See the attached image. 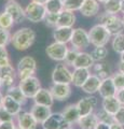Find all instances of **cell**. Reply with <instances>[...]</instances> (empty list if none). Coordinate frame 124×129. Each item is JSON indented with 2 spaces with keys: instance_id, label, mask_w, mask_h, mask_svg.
Segmentation results:
<instances>
[{
  "instance_id": "obj_6",
  "label": "cell",
  "mask_w": 124,
  "mask_h": 129,
  "mask_svg": "<svg viewBox=\"0 0 124 129\" xmlns=\"http://www.w3.org/2000/svg\"><path fill=\"white\" fill-rule=\"evenodd\" d=\"M52 82L54 84H71L72 71L69 70L67 64L58 63L52 71Z\"/></svg>"
},
{
  "instance_id": "obj_14",
  "label": "cell",
  "mask_w": 124,
  "mask_h": 129,
  "mask_svg": "<svg viewBox=\"0 0 124 129\" xmlns=\"http://www.w3.org/2000/svg\"><path fill=\"white\" fill-rule=\"evenodd\" d=\"M16 76H17V72L15 71L14 67L12 64L0 67V80L2 82V87L9 88L11 86H14Z\"/></svg>"
},
{
  "instance_id": "obj_44",
  "label": "cell",
  "mask_w": 124,
  "mask_h": 129,
  "mask_svg": "<svg viewBox=\"0 0 124 129\" xmlns=\"http://www.w3.org/2000/svg\"><path fill=\"white\" fill-rule=\"evenodd\" d=\"M16 125L14 124V120L12 122H3L0 123V129H14Z\"/></svg>"
},
{
  "instance_id": "obj_1",
  "label": "cell",
  "mask_w": 124,
  "mask_h": 129,
  "mask_svg": "<svg viewBox=\"0 0 124 129\" xmlns=\"http://www.w3.org/2000/svg\"><path fill=\"white\" fill-rule=\"evenodd\" d=\"M36 40V32L29 27L19 28L12 35L11 44L17 51H26L33 45Z\"/></svg>"
},
{
  "instance_id": "obj_10",
  "label": "cell",
  "mask_w": 124,
  "mask_h": 129,
  "mask_svg": "<svg viewBox=\"0 0 124 129\" xmlns=\"http://www.w3.org/2000/svg\"><path fill=\"white\" fill-rule=\"evenodd\" d=\"M68 50H69V48H68L67 44L54 41L53 43H51L46 46L45 53L51 59L55 60V61H64Z\"/></svg>"
},
{
  "instance_id": "obj_31",
  "label": "cell",
  "mask_w": 124,
  "mask_h": 129,
  "mask_svg": "<svg viewBox=\"0 0 124 129\" xmlns=\"http://www.w3.org/2000/svg\"><path fill=\"white\" fill-rule=\"evenodd\" d=\"M91 56L92 58L94 59L95 62H98V61H103L105 60L106 57L108 56V50L106 46H95L94 50L91 52Z\"/></svg>"
},
{
  "instance_id": "obj_34",
  "label": "cell",
  "mask_w": 124,
  "mask_h": 129,
  "mask_svg": "<svg viewBox=\"0 0 124 129\" xmlns=\"http://www.w3.org/2000/svg\"><path fill=\"white\" fill-rule=\"evenodd\" d=\"M44 6L47 13H59L64 10L63 1L61 0H49Z\"/></svg>"
},
{
  "instance_id": "obj_50",
  "label": "cell",
  "mask_w": 124,
  "mask_h": 129,
  "mask_svg": "<svg viewBox=\"0 0 124 129\" xmlns=\"http://www.w3.org/2000/svg\"><path fill=\"white\" fill-rule=\"evenodd\" d=\"M110 129H124V126L120 125L118 123H114L112 125H110Z\"/></svg>"
},
{
  "instance_id": "obj_11",
  "label": "cell",
  "mask_w": 124,
  "mask_h": 129,
  "mask_svg": "<svg viewBox=\"0 0 124 129\" xmlns=\"http://www.w3.org/2000/svg\"><path fill=\"white\" fill-rule=\"evenodd\" d=\"M76 104L78 107L80 116H85V115L92 114L94 112L95 108L98 104V99L93 95H89V96L82 97Z\"/></svg>"
},
{
  "instance_id": "obj_41",
  "label": "cell",
  "mask_w": 124,
  "mask_h": 129,
  "mask_svg": "<svg viewBox=\"0 0 124 129\" xmlns=\"http://www.w3.org/2000/svg\"><path fill=\"white\" fill-rule=\"evenodd\" d=\"M112 80H113V83L117 89H123L124 88V74L123 73H120V72H117V73H113L112 74Z\"/></svg>"
},
{
  "instance_id": "obj_9",
  "label": "cell",
  "mask_w": 124,
  "mask_h": 129,
  "mask_svg": "<svg viewBox=\"0 0 124 129\" xmlns=\"http://www.w3.org/2000/svg\"><path fill=\"white\" fill-rule=\"evenodd\" d=\"M41 125L43 129H68L72 127V125L68 123L67 119L64 117L62 112L52 113L49 118Z\"/></svg>"
},
{
  "instance_id": "obj_27",
  "label": "cell",
  "mask_w": 124,
  "mask_h": 129,
  "mask_svg": "<svg viewBox=\"0 0 124 129\" xmlns=\"http://www.w3.org/2000/svg\"><path fill=\"white\" fill-rule=\"evenodd\" d=\"M62 114L64 115V117L67 119V122L73 125V124H77L79 118L81 117L80 116V113L78 110V107L77 104H68L67 107L64 108V110L62 111Z\"/></svg>"
},
{
  "instance_id": "obj_60",
  "label": "cell",
  "mask_w": 124,
  "mask_h": 129,
  "mask_svg": "<svg viewBox=\"0 0 124 129\" xmlns=\"http://www.w3.org/2000/svg\"><path fill=\"white\" fill-rule=\"evenodd\" d=\"M68 129H73V128H72V127H70V128H68Z\"/></svg>"
},
{
  "instance_id": "obj_54",
  "label": "cell",
  "mask_w": 124,
  "mask_h": 129,
  "mask_svg": "<svg viewBox=\"0 0 124 129\" xmlns=\"http://www.w3.org/2000/svg\"><path fill=\"white\" fill-rule=\"evenodd\" d=\"M120 60H122V61H124V52L121 54V56H120Z\"/></svg>"
},
{
  "instance_id": "obj_2",
  "label": "cell",
  "mask_w": 124,
  "mask_h": 129,
  "mask_svg": "<svg viewBox=\"0 0 124 129\" xmlns=\"http://www.w3.org/2000/svg\"><path fill=\"white\" fill-rule=\"evenodd\" d=\"M97 19L99 24L103 25L109 31L111 37L123 34V30H124L123 19L117 14H110V13H107V12H104V13H99Z\"/></svg>"
},
{
  "instance_id": "obj_43",
  "label": "cell",
  "mask_w": 124,
  "mask_h": 129,
  "mask_svg": "<svg viewBox=\"0 0 124 129\" xmlns=\"http://www.w3.org/2000/svg\"><path fill=\"white\" fill-rule=\"evenodd\" d=\"M113 116H114L115 123L124 126V106H121V108L119 109V111L115 113Z\"/></svg>"
},
{
  "instance_id": "obj_29",
  "label": "cell",
  "mask_w": 124,
  "mask_h": 129,
  "mask_svg": "<svg viewBox=\"0 0 124 129\" xmlns=\"http://www.w3.org/2000/svg\"><path fill=\"white\" fill-rule=\"evenodd\" d=\"M77 124L79 125L80 129H94L98 124V118L96 116V113H92L89 115L81 116Z\"/></svg>"
},
{
  "instance_id": "obj_28",
  "label": "cell",
  "mask_w": 124,
  "mask_h": 129,
  "mask_svg": "<svg viewBox=\"0 0 124 129\" xmlns=\"http://www.w3.org/2000/svg\"><path fill=\"white\" fill-rule=\"evenodd\" d=\"M102 107L105 111L108 113L114 115L115 113L119 111V109L121 108V103L117 99V97H108V98H104L102 102Z\"/></svg>"
},
{
  "instance_id": "obj_56",
  "label": "cell",
  "mask_w": 124,
  "mask_h": 129,
  "mask_svg": "<svg viewBox=\"0 0 124 129\" xmlns=\"http://www.w3.org/2000/svg\"><path fill=\"white\" fill-rule=\"evenodd\" d=\"M14 129H22L21 127H19V126H17V125H16V126H15V128Z\"/></svg>"
},
{
  "instance_id": "obj_37",
  "label": "cell",
  "mask_w": 124,
  "mask_h": 129,
  "mask_svg": "<svg viewBox=\"0 0 124 129\" xmlns=\"http://www.w3.org/2000/svg\"><path fill=\"white\" fill-rule=\"evenodd\" d=\"M96 116L98 118V122H101V123H105L108 125H112L115 123L114 116L112 114H110V113H108L107 111H105L103 108L96 113Z\"/></svg>"
},
{
  "instance_id": "obj_53",
  "label": "cell",
  "mask_w": 124,
  "mask_h": 129,
  "mask_svg": "<svg viewBox=\"0 0 124 129\" xmlns=\"http://www.w3.org/2000/svg\"><path fill=\"white\" fill-rule=\"evenodd\" d=\"M2 100H3V95L0 91V107H2Z\"/></svg>"
},
{
  "instance_id": "obj_25",
  "label": "cell",
  "mask_w": 124,
  "mask_h": 129,
  "mask_svg": "<svg viewBox=\"0 0 124 129\" xmlns=\"http://www.w3.org/2000/svg\"><path fill=\"white\" fill-rule=\"evenodd\" d=\"M90 75H91L90 69L73 68V71H72V82H71V84H73V86H76V87H80V88H81L83 86V84L86 82V80L89 79Z\"/></svg>"
},
{
  "instance_id": "obj_47",
  "label": "cell",
  "mask_w": 124,
  "mask_h": 129,
  "mask_svg": "<svg viewBox=\"0 0 124 129\" xmlns=\"http://www.w3.org/2000/svg\"><path fill=\"white\" fill-rule=\"evenodd\" d=\"M94 129H110V125L98 122V124L96 125V127H95Z\"/></svg>"
},
{
  "instance_id": "obj_12",
  "label": "cell",
  "mask_w": 124,
  "mask_h": 129,
  "mask_svg": "<svg viewBox=\"0 0 124 129\" xmlns=\"http://www.w3.org/2000/svg\"><path fill=\"white\" fill-rule=\"evenodd\" d=\"M54 100L57 101H65L69 99L71 96V86L70 84H52L51 87L49 88Z\"/></svg>"
},
{
  "instance_id": "obj_35",
  "label": "cell",
  "mask_w": 124,
  "mask_h": 129,
  "mask_svg": "<svg viewBox=\"0 0 124 129\" xmlns=\"http://www.w3.org/2000/svg\"><path fill=\"white\" fill-rule=\"evenodd\" d=\"M14 21L12 18V16L8 13V12L3 11L0 13V27L3 28V29H8L10 30L14 25Z\"/></svg>"
},
{
  "instance_id": "obj_57",
  "label": "cell",
  "mask_w": 124,
  "mask_h": 129,
  "mask_svg": "<svg viewBox=\"0 0 124 129\" xmlns=\"http://www.w3.org/2000/svg\"><path fill=\"white\" fill-rule=\"evenodd\" d=\"M1 87H2V82H1V80H0V89H1Z\"/></svg>"
},
{
  "instance_id": "obj_24",
  "label": "cell",
  "mask_w": 124,
  "mask_h": 129,
  "mask_svg": "<svg viewBox=\"0 0 124 129\" xmlns=\"http://www.w3.org/2000/svg\"><path fill=\"white\" fill-rule=\"evenodd\" d=\"M101 84H102V80L98 76H96L95 74H91L89 79L86 80V82L83 84L81 89L87 95H94L95 92H98Z\"/></svg>"
},
{
  "instance_id": "obj_48",
  "label": "cell",
  "mask_w": 124,
  "mask_h": 129,
  "mask_svg": "<svg viewBox=\"0 0 124 129\" xmlns=\"http://www.w3.org/2000/svg\"><path fill=\"white\" fill-rule=\"evenodd\" d=\"M9 56V53H8L7 48L5 46H1L0 45V58H3V57H8Z\"/></svg>"
},
{
  "instance_id": "obj_19",
  "label": "cell",
  "mask_w": 124,
  "mask_h": 129,
  "mask_svg": "<svg viewBox=\"0 0 124 129\" xmlns=\"http://www.w3.org/2000/svg\"><path fill=\"white\" fill-rule=\"evenodd\" d=\"M99 10H101V6L97 0H84L80 9V13L85 17H93L99 14Z\"/></svg>"
},
{
  "instance_id": "obj_8",
  "label": "cell",
  "mask_w": 124,
  "mask_h": 129,
  "mask_svg": "<svg viewBox=\"0 0 124 129\" xmlns=\"http://www.w3.org/2000/svg\"><path fill=\"white\" fill-rule=\"evenodd\" d=\"M70 43L75 50H78L80 52L82 50H85L91 44L89 32L83 28H76V29H73Z\"/></svg>"
},
{
  "instance_id": "obj_20",
  "label": "cell",
  "mask_w": 124,
  "mask_h": 129,
  "mask_svg": "<svg viewBox=\"0 0 124 129\" xmlns=\"http://www.w3.org/2000/svg\"><path fill=\"white\" fill-rule=\"evenodd\" d=\"M34 101L36 104H41V106L52 108L54 104V98H53V96H52L50 89L41 87V89L34 97Z\"/></svg>"
},
{
  "instance_id": "obj_5",
  "label": "cell",
  "mask_w": 124,
  "mask_h": 129,
  "mask_svg": "<svg viewBox=\"0 0 124 129\" xmlns=\"http://www.w3.org/2000/svg\"><path fill=\"white\" fill-rule=\"evenodd\" d=\"M46 13L47 12L45 9V6L38 2L30 1L25 8L26 19L31 23H39L44 21Z\"/></svg>"
},
{
  "instance_id": "obj_38",
  "label": "cell",
  "mask_w": 124,
  "mask_h": 129,
  "mask_svg": "<svg viewBox=\"0 0 124 129\" xmlns=\"http://www.w3.org/2000/svg\"><path fill=\"white\" fill-rule=\"evenodd\" d=\"M79 52L78 50H75V48H69L67 52V55H66V57H65V60H64V62H65V64H67V66H71L72 67V64L75 62V60L76 58H77V56L79 54Z\"/></svg>"
},
{
  "instance_id": "obj_32",
  "label": "cell",
  "mask_w": 124,
  "mask_h": 129,
  "mask_svg": "<svg viewBox=\"0 0 124 129\" xmlns=\"http://www.w3.org/2000/svg\"><path fill=\"white\" fill-rule=\"evenodd\" d=\"M105 12L110 14H117L121 12V0H108L104 3Z\"/></svg>"
},
{
  "instance_id": "obj_26",
  "label": "cell",
  "mask_w": 124,
  "mask_h": 129,
  "mask_svg": "<svg viewBox=\"0 0 124 129\" xmlns=\"http://www.w3.org/2000/svg\"><path fill=\"white\" fill-rule=\"evenodd\" d=\"M76 19L75 12L63 10L57 15V27H73Z\"/></svg>"
},
{
  "instance_id": "obj_4",
  "label": "cell",
  "mask_w": 124,
  "mask_h": 129,
  "mask_svg": "<svg viewBox=\"0 0 124 129\" xmlns=\"http://www.w3.org/2000/svg\"><path fill=\"white\" fill-rule=\"evenodd\" d=\"M36 71H37V61L31 56H25L19 59V61L17 62L16 72L19 81L35 75Z\"/></svg>"
},
{
  "instance_id": "obj_58",
  "label": "cell",
  "mask_w": 124,
  "mask_h": 129,
  "mask_svg": "<svg viewBox=\"0 0 124 129\" xmlns=\"http://www.w3.org/2000/svg\"><path fill=\"white\" fill-rule=\"evenodd\" d=\"M7 1H8V2H9V1H15V0H7Z\"/></svg>"
},
{
  "instance_id": "obj_46",
  "label": "cell",
  "mask_w": 124,
  "mask_h": 129,
  "mask_svg": "<svg viewBox=\"0 0 124 129\" xmlns=\"http://www.w3.org/2000/svg\"><path fill=\"white\" fill-rule=\"evenodd\" d=\"M8 64H11V60L10 57H3V58H0V67H5L8 66Z\"/></svg>"
},
{
  "instance_id": "obj_61",
  "label": "cell",
  "mask_w": 124,
  "mask_h": 129,
  "mask_svg": "<svg viewBox=\"0 0 124 129\" xmlns=\"http://www.w3.org/2000/svg\"><path fill=\"white\" fill-rule=\"evenodd\" d=\"M61 1H64V0H61Z\"/></svg>"
},
{
  "instance_id": "obj_17",
  "label": "cell",
  "mask_w": 124,
  "mask_h": 129,
  "mask_svg": "<svg viewBox=\"0 0 124 129\" xmlns=\"http://www.w3.org/2000/svg\"><path fill=\"white\" fill-rule=\"evenodd\" d=\"M30 113L34 115V117L38 122V124H43L52 114V111H51V108L49 107L35 103L30 109Z\"/></svg>"
},
{
  "instance_id": "obj_22",
  "label": "cell",
  "mask_w": 124,
  "mask_h": 129,
  "mask_svg": "<svg viewBox=\"0 0 124 129\" xmlns=\"http://www.w3.org/2000/svg\"><path fill=\"white\" fill-rule=\"evenodd\" d=\"M92 70H93V74L98 76L102 81L112 76V69H111L110 64L104 61L95 62L94 66L92 67Z\"/></svg>"
},
{
  "instance_id": "obj_15",
  "label": "cell",
  "mask_w": 124,
  "mask_h": 129,
  "mask_svg": "<svg viewBox=\"0 0 124 129\" xmlns=\"http://www.w3.org/2000/svg\"><path fill=\"white\" fill-rule=\"evenodd\" d=\"M16 122L22 129H37L39 125L30 112H21L16 116Z\"/></svg>"
},
{
  "instance_id": "obj_40",
  "label": "cell",
  "mask_w": 124,
  "mask_h": 129,
  "mask_svg": "<svg viewBox=\"0 0 124 129\" xmlns=\"http://www.w3.org/2000/svg\"><path fill=\"white\" fill-rule=\"evenodd\" d=\"M57 15L58 13H46L44 22L45 25L51 28H56L57 27Z\"/></svg>"
},
{
  "instance_id": "obj_18",
  "label": "cell",
  "mask_w": 124,
  "mask_h": 129,
  "mask_svg": "<svg viewBox=\"0 0 124 129\" xmlns=\"http://www.w3.org/2000/svg\"><path fill=\"white\" fill-rule=\"evenodd\" d=\"M117 87H115L114 83H113V80L112 78H108V79H105L102 81V84L99 86V89H98V92H99V96L102 98H108V97H114L117 95Z\"/></svg>"
},
{
  "instance_id": "obj_59",
  "label": "cell",
  "mask_w": 124,
  "mask_h": 129,
  "mask_svg": "<svg viewBox=\"0 0 124 129\" xmlns=\"http://www.w3.org/2000/svg\"><path fill=\"white\" fill-rule=\"evenodd\" d=\"M122 19H123V23H124V14H123V16H122Z\"/></svg>"
},
{
  "instance_id": "obj_36",
  "label": "cell",
  "mask_w": 124,
  "mask_h": 129,
  "mask_svg": "<svg viewBox=\"0 0 124 129\" xmlns=\"http://www.w3.org/2000/svg\"><path fill=\"white\" fill-rule=\"evenodd\" d=\"M83 2H84V0H64L63 1L64 10H67L70 12L80 11Z\"/></svg>"
},
{
  "instance_id": "obj_51",
  "label": "cell",
  "mask_w": 124,
  "mask_h": 129,
  "mask_svg": "<svg viewBox=\"0 0 124 129\" xmlns=\"http://www.w3.org/2000/svg\"><path fill=\"white\" fill-rule=\"evenodd\" d=\"M30 1H34V2H38V3H41V5H45V3L49 1V0H30Z\"/></svg>"
},
{
  "instance_id": "obj_52",
  "label": "cell",
  "mask_w": 124,
  "mask_h": 129,
  "mask_svg": "<svg viewBox=\"0 0 124 129\" xmlns=\"http://www.w3.org/2000/svg\"><path fill=\"white\" fill-rule=\"evenodd\" d=\"M121 12L124 14V0H121Z\"/></svg>"
},
{
  "instance_id": "obj_13",
  "label": "cell",
  "mask_w": 124,
  "mask_h": 129,
  "mask_svg": "<svg viewBox=\"0 0 124 129\" xmlns=\"http://www.w3.org/2000/svg\"><path fill=\"white\" fill-rule=\"evenodd\" d=\"M5 11L8 12L13 18L15 24H21L26 19L25 9L15 0V1H9L5 8Z\"/></svg>"
},
{
  "instance_id": "obj_39",
  "label": "cell",
  "mask_w": 124,
  "mask_h": 129,
  "mask_svg": "<svg viewBox=\"0 0 124 129\" xmlns=\"http://www.w3.org/2000/svg\"><path fill=\"white\" fill-rule=\"evenodd\" d=\"M11 34L8 29H3L0 27V45L1 46H7L9 43H11Z\"/></svg>"
},
{
  "instance_id": "obj_3",
  "label": "cell",
  "mask_w": 124,
  "mask_h": 129,
  "mask_svg": "<svg viewBox=\"0 0 124 129\" xmlns=\"http://www.w3.org/2000/svg\"><path fill=\"white\" fill-rule=\"evenodd\" d=\"M90 42L94 46H106V44L110 41L111 35L105 27L101 24L93 26L89 31Z\"/></svg>"
},
{
  "instance_id": "obj_49",
  "label": "cell",
  "mask_w": 124,
  "mask_h": 129,
  "mask_svg": "<svg viewBox=\"0 0 124 129\" xmlns=\"http://www.w3.org/2000/svg\"><path fill=\"white\" fill-rule=\"evenodd\" d=\"M118 72L124 74V61H122V60H120L118 63Z\"/></svg>"
},
{
  "instance_id": "obj_55",
  "label": "cell",
  "mask_w": 124,
  "mask_h": 129,
  "mask_svg": "<svg viewBox=\"0 0 124 129\" xmlns=\"http://www.w3.org/2000/svg\"><path fill=\"white\" fill-rule=\"evenodd\" d=\"M97 1H98L99 3H103V5H104V3H105V2H107L108 0H97Z\"/></svg>"
},
{
  "instance_id": "obj_21",
  "label": "cell",
  "mask_w": 124,
  "mask_h": 129,
  "mask_svg": "<svg viewBox=\"0 0 124 129\" xmlns=\"http://www.w3.org/2000/svg\"><path fill=\"white\" fill-rule=\"evenodd\" d=\"M94 59L92 58L90 53L86 52H79V54L76 58L75 62L72 64L73 68H81V69H91L94 66Z\"/></svg>"
},
{
  "instance_id": "obj_42",
  "label": "cell",
  "mask_w": 124,
  "mask_h": 129,
  "mask_svg": "<svg viewBox=\"0 0 124 129\" xmlns=\"http://www.w3.org/2000/svg\"><path fill=\"white\" fill-rule=\"evenodd\" d=\"M14 118V116L10 114L9 112L3 107H0V123H3V122H12Z\"/></svg>"
},
{
  "instance_id": "obj_30",
  "label": "cell",
  "mask_w": 124,
  "mask_h": 129,
  "mask_svg": "<svg viewBox=\"0 0 124 129\" xmlns=\"http://www.w3.org/2000/svg\"><path fill=\"white\" fill-rule=\"evenodd\" d=\"M7 95L11 96L13 99H15L18 103H21L22 106H24V104H26L27 102V97L24 95V92L22 91V89L17 86H11L9 88H7Z\"/></svg>"
},
{
  "instance_id": "obj_45",
  "label": "cell",
  "mask_w": 124,
  "mask_h": 129,
  "mask_svg": "<svg viewBox=\"0 0 124 129\" xmlns=\"http://www.w3.org/2000/svg\"><path fill=\"white\" fill-rule=\"evenodd\" d=\"M115 97H117V99L120 101L121 106H124V88H123V89H119L117 91V95H115Z\"/></svg>"
},
{
  "instance_id": "obj_33",
  "label": "cell",
  "mask_w": 124,
  "mask_h": 129,
  "mask_svg": "<svg viewBox=\"0 0 124 129\" xmlns=\"http://www.w3.org/2000/svg\"><path fill=\"white\" fill-rule=\"evenodd\" d=\"M111 46H112L115 53L121 55L124 52V35L120 34V35L114 36L112 41H111Z\"/></svg>"
},
{
  "instance_id": "obj_16",
  "label": "cell",
  "mask_w": 124,
  "mask_h": 129,
  "mask_svg": "<svg viewBox=\"0 0 124 129\" xmlns=\"http://www.w3.org/2000/svg\"><path fill=\"white\" fill-rule=\"evenodd\" d=\"M72 27H56L53 30V39L55 42L67 44L70 42L72 37Z\"/></svg>"
},
{
  "instance_id": "obj_23",
  "label": "cell",
  "mask_w": 124,
  "mask_h": 129,
  "mask_svg": "<svg viewBox=\"0 0 124 129\" xmlns=\"http://www.w3.org/2000/svg\"><path fill=\"white\" fill-rule=\"evenodd\" d=\"M2 107L6 109V110L12 114L13 116H17L19 113L22 112V104L18 103L16 100L13 99L11 96L9 95H5L3 96V100H2Z\"/></svg>"
},
{
  "instance_id": "obj_7",
  "label": "cell",
  "mask_w": 124,
  "mask_h": 129,
  "mask_svg": "<svg viewBox=\"0 0 124 129\" xmlns=\"http://www.w3.org/2000/svg\"><path fill=\"white\" fill-rule=\"evenodd\" d=\"M18 87L22 89L24 95L27 97V99H34L36 94L41 89V83L37 76L33 75L30 78L19 81Z\"/></svg>"
}]
</instances>
